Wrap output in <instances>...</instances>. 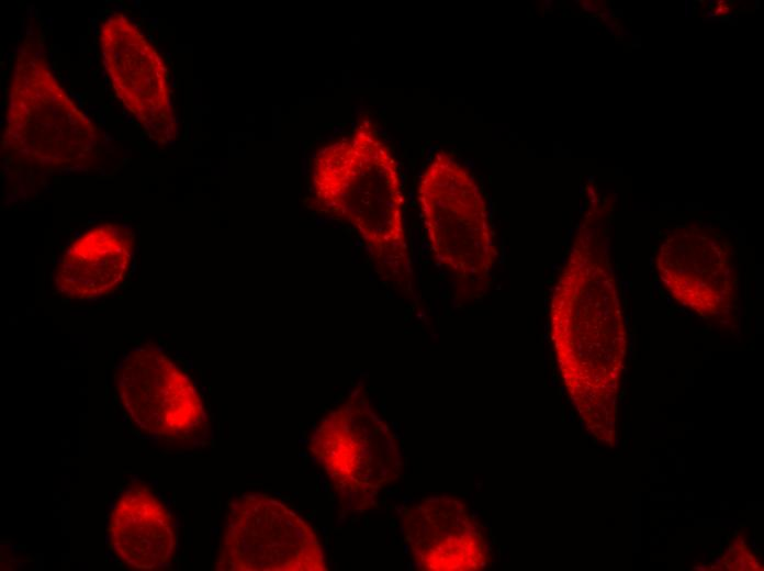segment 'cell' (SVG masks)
Here are the masks:
<instances>
[{
	"instance_id": "obj_3",
	"label": "cell",
	"mask_w": 764,
	"mask_h": 571,
	"mask_svg": "<svg viewBox=\"0 0 764 571\" xmlns=\"http://www.w3.org/2000/svg\"><path fill=\"white\" fill-rule=\"evenodd\" d=\"M308 448L350 507L367 504L400 470L393 435L368 404L356 398L319 419Z\"/></svg>"
},
{
	"instance_id": "obj_8",
	"label": "cell",
	"mask_w": 764,
	"mask_h": 571,
	"mask_svg": "<svg viewBox=\"0 0 764 571\" xmlns=\"http://www.w3.org/2000/svg\"><path fill=\"white\" fill-rule=\"evenodd\" d=\"M134 235L116 224L97 225L79 235L55 268V284L69 299L96 300L114 291L132 266Z\"/></svg>"
},
{
	"instance_id": "obj_7",
	"label": "cell",
	"mask_w": 764,
	"mask_h": 571,
	"mask_svg": "<svg viewBox=\"0 0 764 571\" xmlns=\"http://www.w3.org/2000/svg\"><path fill=\"white\" fill-rule=\"evenodd\" d=\"M101 45L112 85L126 108L151 137H170L173 130L167 71L156 49L122 14L102 25Z\"/></svg>"
},
{
	"instance_id": "obj_9",
	"label": "cell",
	"mask_w": 764,
	"mask_h": 571,
	"mask_svg": "<svg viewBox=\"0 0 764 571\" xmlns=\"http://www.w3.org/2000/svg\"><path fill=\"white\" fill-rule=\"evenodd\" d=\"M404 524L414 559L424 569H475L483 558L481 536L458 503L424 502L405 513Z\"/></svg>"
},
{
	"instance_id": "obj_10",
	"label": "cell",
	"mask_w": 764,
	"mask_h": 571,
	"mask_svg": "<svg viewBox=\"0 0 764 571\" xmlns=\"http://www.w3.org/2000/svg\"><path fill=\"white\" fill-rule=\"evenodd\" d=\"M109 534L113 552L128 567L160 569L172 559L176 535L170 513L146 488L135 485L120 495Z\"/></svg>"
},
{
	"instance_id": "obj_5",
	"label": "cell",
	"mask_w": 764,
	"mask_h": 571,
	"mask_svg": "<svg viewBox=\"0 0 764 571\" xmlns=\"http://www.w3.org/2000/svg\"><path fill=\"white\" fill-rule=\"evenodd\" d=\"M5 137L31 160L64 165L91 149L96 130L36 59L15 70Z\"/></svg>"
},
{
	"instance_id": "obj_4",
	"label": "cell",
	"mask_w": 764,
	"mask_h": 571,
	"mask_svg": "<svg viewBox=\"0 0 764 571\" xmlns=\"http://www.w3.org/2000/svg\"><path fill=\"white\" fill-rule=\"evenodd\" d=\"M216 569L228 571H324L314 529L294 511L265 494L229 505Z\"/></svg>"
},
{
	"instance_id": "obj_2",
	"label": "cell",
	"mask_w": 764,
	"mask_h": 571,
	"mask_svg": "<svg viewBox=\"0 0 764 571\" xmlns=\"http://www.w3.org/2000/svg\"><path fill=\"white\" fill-rule=\"evenodd\" d=\"M417 199L438 262L465 279L486 277L496 250L485 198L472 173L439 152L420 175Z\"/></svg>"
},
{
	"instance_id": "obj_6",
	"label": "cell",
	"mask_w": 764,
	"mask_h": 571,
	"mask_svg": "<svg viewBox=\"0 0 764 571\" xmlns=\"http://www.w3.org/2000/svg\"><path fill=\"white\" fill-rule=\"evenodd\" d=\"M116 389L130 418L150 435L186 438L204 423V407L194 384L154 347L135 348L122 359Z\"/></svg>"
},
{
	"instance_id": "obj_1",
	"label": "cell",
	"mask_w": 764,
	"mask_h": 571,
	"mask_svg": "<svg viewBox=\"0 0 764 571\" xmlns=\"http://www.w3.org/2000/svg\"><path fill=\"white\" fill-rule=\"evenodd\" d=\"M348 143L318 159L313 182L318 202L360 235L381 272L398 282L412 277L398 164L371 122Z\"/></svg>"
}]
</instances>
